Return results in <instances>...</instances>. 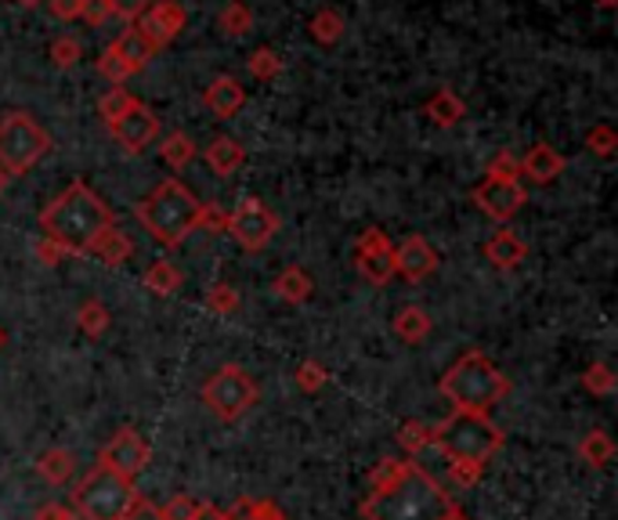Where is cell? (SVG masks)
I'll return each instance as SVG.
<instances>
[{
  "label": "cell",
  "mask_w": 618,
  "mask_h": 520,
  "mask_svg": "<svg viewBox=\"0 0 618 520\" xmlns=\"http://www.w3.org/2000/svg\"><path fill=\"white\" fill-rule=\"evenodd\" d=\"M438 271V250L423 235H409L395 246V275L406 282H423Z\"/></svg>",
  "instance_id": "obj_15"
},
{
  "label": "cell",
  "mask_w": 618,
  "mask_h": 520,
  "mask_svg": "<svg viewBox=\"0 0 618 520\" xmlns=\"http://www.w3.org/2000/svg\"><path fill=\"white\" fill-rule=\"evenodd\" d=\"M4 185H8V174L0 170V196H4Z\"/></svg>",
  "instance_id": "obj_56"
},
{
  "label": "cell",
  "mask_w": 618,
  "mask_h": 520,
  "mask_svg": "<svg viewBox=\"0 0 618 520\" xmlns=\"http://www.w3.org/2000/svg\"><path fill=\"white\" fill-rule=\"evenodd\" d=\"M166 520H193L199 513V499H193V495H174L171 503L160 506Z\"/></svg>",
  "instance_id": "obj_44"
},
{
  "label": "cell",
  "mask_w": 618,
  "mask_h": 520,
  "mask_svg": "<svg viewBox=\"0 0 618 520\" xmlns=\"http://www.w3.org/2000/svg\"><path fill=\"white\" fill-rule=\"evenodd\" d=\"M456 510L431 474H423L416 463H398V459H384L373 477L370 495L362 503L365 520H445Z\"/></svg>",
  "instance_id": "obj_1"
},
{
  "label": "cell",
  "mask_w": 618,
  "mask_h": 520,
  "mask_svg": "<svg viewBox=\"0 0 618 520\" xmlns=\"http://www.w3.org/2000/svg\"><path fill=\"white\" fill-rule=\"evenodd\" d=\"M343 29H348V22H343L340 8H318L307 19V33H312V40L318 47H337L343 40Z\"/></svg>",
  "instance_id": "obj_22"
},
{
  "label": "cell",
  "mask_w": 618,
  "mask_h": 520,
  "mask_svg": "<svg viewBox=\"0 0 618 520\" xmlns=\"http://www.w3.org/2000/svg\"><path fill=\"white\" fill-rule=\"evenodd\" d=\"M561 174H564V156L553 145H546V141L532 145L528 156L521 159V177H528L532 185H550Z\"/></svg>",
  "instance_id": "obj_17"
},
{
  "label": "cell",
  "mask_w": 618,
  "mask_h": 520,
  "mask_svg": "<svg viewBox=\"0 0 618 520\" xmlns=\"http://www.w3.org/2000/svg\"><path fill=\"white\" fill-rule=\"evenodd\" d=\"M203 105L213 113V120H232V116L246 105V91L232 73H221V76H213L207 84Z\"/></svg>",
  "instance_id": "obj_16"
},
{
  "label": "cell",
  "mask_w": 618,
  "mask_h": 520,
  "mask_svg": "<svg viewBox=\"0 0 618 520\" xmlns=\"http://www.w3.org/2000/svg\"><path fill=\"white\" fill-rule=\"evenodd\" d=\"M207 307L218 315H232L235 307H240V293H235L229 282H213L210 293H207Z\"/></svg>",
  "instance_id": "obj_41"
},
{
  "label": "cell",
  "mask_w": 618,
  "mask_h": 520,
  "mask_svg": "<svg viewBox=\"0 0 618 520\" xmlns=\"http://www.w3.org/2000/svg\"><path fill=\"white\" fill-rule=\"evenodd\" d=\"M160 130H163V127H160V116L138 98V102L130 105V109L120 116V120L109 127V134H113L116 145L127 152V156H141V152H145L152 141L160 138Z\"/></svg>",
  "instance_id": "obj_13"
},
{
  "label": "cell",
  "mask_w": 618,
  "mask_h": 520,
  "mask_svg": "<svg viewBox=\"0 0 618 520\" xmlns=\"http://www.w3.org/2000/svg\"><path fill=\"white\" fill-rule=\"evenodd\" d=\"M199 210H203V203L193 196V188H185V181H177V177H166L138 203V221L152 243L174 250L185 243V235L199 228Z\"/></svg>",
  "instance_id": "obj_3"
},
{
  "label": "cell",
  "mask_w": 618,
  "mask_h": 520,
  "mask_svg": "<svg viewBox=\"0 0 618 520\" xmlns=\"http://www.w3.org/2000/svg\"><path fill=\"white\" fill-rule=\"evenodd\" d=\"M246 69H249V76L260 80V84H271V80L282 76L287 62H282V55L271 51V47H254V51L246 55Z\"/></svg>",
  "instance_id": "obj_32"
},
{
  "label": "cell",
  "mask_w": 618,
  "mask_h": 520,
  "mask_svg": "<svg viewBox=\"0 0 618 520\" xmlns=\"http://www.w3.org/2000/svg\"><path fill=\"white\" fill-rule=\"evenodd\" d=\"M135 102H138V98H135V94H130L127 87H113L109 94H102V98H98V116H102V123L113 127Z\"/></svg>",
  "instance_id": "obj_33"
},
{
  "label": "cell",
  "mask_w": 618,
  "mask_h": 520,
  "mask_svg": "<svg viewBox=\"0 0 618 520\" xmlns=\"http://www.w3.org/2000/svg\"><path fill=\"white\" fill-rule=\"evenodd\" d=\"M434 448H442L448 459H470V463H489L503 448V434L489 416L474 412H453L445 423L434 427Z\"/></svg>",
  "instance_id": "obj_6"
},
{
  "label": "cell",
  "mask_w": 618,
  "mask_h": 520,
  "mask_svg": "<svg viewBox=\"0 0 618 520\" xmlns=\"http://www.w3.org/2000/svg\"><path fill=\"white\" fill-rule=\"evenodd\" d=\"M73 470H77V459L69 448H47V452L37 456V474L47 484H66L73 477Z\"/></svg>",
  "instance_id": "obj_27"
},
{
  "label": "cell",
  "mask_w": 618,
  "mask_h": 520,
  "mask_svg": "<svg viewBox=\"0 0 618 520\" xmlns=\"http://www.w3.org/2000/svg\"><path fill=\"white\" fill-rule=\"evenodd\" d=\"M37 520H80V513H77V510H69V506L51 503V506H40V510H37Z\"/></svg>",
  "instance_id": "obj_51"
},
{
  "label": "cell",
  "mask_w": 618,
  "mask_h": 520,
  "mask_svg": "<svg viewBox=\"0 0 618 520\" xmlns=\"http://www.w3.org/2000/svg\"><path fill=\"white\" fill-rule=\"evenodd\" d=\"M203 159H207V167L218 174V177H235V174L243 170V163H246V149L235 138L221 134V138H213L210 145L203 149Z\"/></svg>",
  "instance_id": "obj_19"
},
{
  "label": "cell",
  "mask_w": 618,
  "mask_h": 520,
  "mask_svg": "<svg viewBox=\"0 0 618 520\" xmlns=\"http://www.w3.org/2000/svg\"><path fill=\"white\" fill-rule=\"evenodd\" d=\"M611 456H615V441L604 430H590L586 437H582L579 441V459L586 466H593V470H604L611 463Z\"/></svg>",
  "instance_id": "obj_31"
},
{
  "label": "cell",
  "mask_w": 618,
  "mask_h": 520,
  "mask_svg": "<svg viewBox=\"0 0 618 520\" xmlns=\"http://www.w3.org/2000/svg\"><path fill=\"white\" fill-rule=\"evenodd\" d=\"M235 520H287V513L279 510L271 499H257V503H240L232 510Z\"/></svg>",
  "instance_id": "obj_38"
},
{
  "label": "cell",
  "mask_w": 618,
  "mask_h": 520,
  "mask_svg": "<svg viewBox=\"0 0 618 520\" xmlns=\"http://www.w3.org/2000/svg\"><path fill=\"white\" fill-rule=\"evenodd\" d=\"M109 47L124 58V66L130 69V76H138L141 69H145V66L152 62V58H156V47H152L145 37H141V33H138L135 26H127V29H124L120 37H116Z\"/></svg>",
  "instance_id": "obj_21"
},
{
  "label": "cell",
  "mask_w": 618,
  "mask_h": 520,
  "mask_svg": "<svg viewBox=\"0 0 618 520\" xmlns=\"http://www.w3.org/2000/svg\"><path fill=\"white\" fill-rule=\"evenodd\" d=\"M141 37H145L156 51H163L166 44H174L188 26V11L177 0H152V4L141 11V15L130 22Z\"/></svg>",
  "instance_id": "obj_10"
},
{
  "label": "cell",
  "mask_w": 618,
  "mask_h": 520,
  "mask_svg": "<svg viewBox=\"0 0 618 520\" xmlns=\"http://www.w3.org/2000/svg\"><path fill=\"white\" fill-rule=\"evenodd\" d=\"M438 390L453 401L456 412H474V416H489V412L510 394V380L499 373V365L481 351H467L453 362V369L442 376Z\"/></svg>",
  "instance_id": "obj_4"
},
{
  "label": "cell",
  "mask_w": 618,
  "mask_h": 520,
  "mask_svg": "<svg viewBox=\"0 0 618 520\" xmlns=\"http://www.w3.org/2000/svg\"><path fill=\"white\" fill-rule=\"evenodd\" d=\"M149 4H152V0H109L113 19H127V22H135Z\"/></svg>",
  "instance_id": "obj_48"
},
{
  "label": "cell",
  "mask_w": 618,
  "mask_h": 520,
  "mask_svg": "<svg viewBox=\"0 0 618 520\" xmlns=\"http://www.w3.org/2000/svg\"><path fill=\"white\" fill-rule=\"evenodd\" d=\"M276 293L287 304H307V300H312V293H315V282L301 264H290V268H282L276 275Z\"/></svg>",
  "instance_id": "obj_23"
},
{
  "label": "cell",
  "mask_w": 618,
  "mask_h": 520,
  "mask_svg": "<svg viewBox=\"0 0 618 520\" xmlns=\"http://www.w3.org/2000/svg\"><path fill=\"white\" fill-rule=\"evenodd\" d=\"M33 253H37V260H44L47 268H58L66 260V250L58 243H51V239H40L37 246H33Z\"/></svg>",
  "instance_id": "obj_49"
},
{
  "label": "cell",
  "mask_w": 618,
  "mask_h": 520,
  "mask_svg": "<svg viewBox=\"0 0 618 520\" xmlns=\"http://www.w3.org/2000/svg\"><path fill=\"white\" fill-rule=\"evenodd\" d=\"M224 232H229L246 253H260L271 239H276L279 214L276 210H268V203H260L257 196H246V199H240V206L229 214V228Z\"/></svg>",
  "instance_id": "obj_9"
},
{
  "label": "cell",
  "mask_w": 618,
  "mask_h": 520,
  "mask_svg": "<svg viewBox=\"0 0 618 520\" xmlns=\"http://www.w3.org/2000/svg\"><path fill=\"white\" fill-rule=\"evenodd\" d=\"M149 293H156V297H174L177 289H182V271H177L171 260H156V264L145 268V275H141Z\"/></svg>",
  "instance_id": "obj_29"
},
{
  "label": "cell",
  "mask_w": 618,
  "mask_h": 520,
  "mask_svg": "<svg viewBox=\"0 0 618 520\" xmlns=\"http://www.w3.org/2000/svg\"><path fill=\"white\" fill-rule=\"evenodd\" d=\"M47 152H51V134L30 113L15 109L0 116V170L8 177H22Z\"/></svg>",
  "instance_id": "obj_7"
},
{
  "label": "cell",
  "mask_w": 618,
  "mask_h": 520,
  "mask_svg": "<svg viewBox=\"0 0 618 520\" xmlns=\"http://www.w3.org/2000/svg\"><path fill=\"white\" fill-rule=\"evenodd\" d=\"M431 329H434L431 315L416 304H406L395 315V333H398V340H406V344H423V340L431 336Z\"/></svg>",
  "instance_id": "obj_26"
},
{
  "label": "cell",
  "mask_w": 618,
  "mask_h": 520,
  "mask_svg": "<svg viewBox=\"0 0 618 520\" xmlns=\"http://www.w3.org/2000/svg\"><path fill=\"white\" fill-rule=\"evenodd\" d=\"M485 177H495V181H521V159L514 152H495L485 167Z\"/></svg>",
  "instance_id": "obj_37"
},
{
  "label": "cell",
  "mask_w": 618,
  "mask_h": 520,
  "mask_svg": "<svg viewBox=\"0 0 618 520\" xmlns=\"http://www.w3.org/2000/svg\"><path fill=\"white\" fill-rule=\"evenodd\" d=\"M423 116L431 120L434 127H456L463 116H467V105H463V98L453 91V87H438L431 98L423 102Z\"/></svg>",
  "instance_id": "obj_20"
},
{
  "label": "cell",
  "mask_w": 618,
  "mask_h": 520,
  "mask_svg": "<svg viewBox=\"0 0 618 520\" xmlns=\"http://www.w3.org/2000/svg\"><path fill=\"white\" fill-rule=\"evenodd\" d=\"M586 145L597 152V156L604 159H611L615 156V145H618V134H615V127L608 123H597V127H590L586 130Z\"/></svg>",
  "instance_id": "obj_40"
},
{
  "label": "cell",
  "mask_w": 618,
  "mask_h": 520,
  "mask_svg": "<svg viewBox=\"0 0 618 520\" xmlns=\"http://www.w3.org/2000/svg\"><path fill=\"white\" fill-rule=\"evenodd\" d=\"M199 228H207V232H224V228H229V214H224L221 206L203 203V210H199Z\"/></svg>",
  "instance_id": "obj_46"
},
{
  "label": "cell",
  "mask_w": 618,
  "mask_h": 520,
  "mask_svg": "<svg viewBox=\"0 0 618 520\" xmlns=\"http://www.w3.org/2000/svg\"><path fill=\"white\" fill-rule=\"evenodd\" d=\"M354 268L373 286H387L395 279V243H390V235L380 228H365L359 246H354Z\"/></svg>",
  "instance_id": "obj_11"
},
{
  "label": "cell",
  "mask_w": 618,
  "mask_h": 520,
  "mask_svg": "<svg viewBox=\"0 0 618 520\" xmlns=\"http://www.w3.org/2000/svg\"><path fill=\"white\" fill-rule=\"evenodd\" d=\"M593 4H597V8H604V11H611V8L618 4V0H593Z\"/></svg>",
  "instance_id": "obj_54"
},
{
  "label": "cell",
  "mask_w": 618,
  "mask_h": 520,
  "mask_svg": "<svg viewBox=\"0 0 618 520\" xmlns=\"http://www.w3.org/2000/svg\"><path fill=\"white\" fill-rule=\"evenodd\" d=\"M474 203L481 206V214H489L492 221L506 224L510 217L521 214V206H525V185L521 181H495V177H485V181L470 192Z\"/></svg>",
  "instance_id": "obj_14"
},
{
  "label": "cell",
  "mask_w": 618,
  "mask_h": 520,
  "mask_svg": "<svg viewBox=\"0 0 618 520\" xmlns=\"http://www.w3.org/2000/svg\"><path fill=\"white\" fill-rule=\"evenodd\" d=\"M203 405L210 416L221 423L243 419L249 409L257 405V383L243 365H221L218 373L203 383Z\"/></svg>",
  "instance_id": "obj_8"
},
{
  "label": "cell",
  "mask_w": 618,
  "mask_h": 520,
  "mask_svg": "<svg viewBox=\"0 0 618 520\" xmlns=\"http://www.w3.org/2000/svg\"><path fill=\"white\" fill-rule=\"evenodd\" d=\"M326 383H329V373L318 362H301V365H296V387L307 390V394L323 390Z\"/></svg>",
  "instance_id": "obj_42"
},
{
  "label": "cell",
  "mask_w": 618,
  "mask_h": 520,
  "mask_svg": "<svg viewBox=\"0 0 618 520\" xmlns=\"http://www.w3.org/2000/svg\"><path fill=\"white\" fill-rule=\"evenodd\" d=\"M160 156L171 170H185L193 167L196 159V141L185 134V130H171L163 141H160Z\"/></svg>",
  "instance_id": "obj_28"
},
{
  "label": "cell",
  "mask_w": 618,
  "mask_h": 520,
  "mask_svg": "<svg viewBox=\"0 0 618 520\" xmlns=\"http://www.w3.org/2000/svg\"><path fill=\"white\" fill-rule=\"evenodd\" d=\"M80 19L88 22L91 29H102L105 22L113 19V8H109V0H83V8H80Z\"/></svg>",
  "instance_id": "obj_45"
},
{
  "label": "cell",
  "mask_w": 618,
  "mask_h": 520,
  "mask_svg": "<svg viewBox=\"0 0 618 520\" xmlns=\"http://www.w3.org/2000/svg\"><path fill=\"white\" fill-rule=\"evenodd\" d=\"M149 459H152V445L145 441V437H141L135 427H120V430L109 437V445L102 448L98 463L135 481L141 470L149 466Z\"/></svg>",
  "instance_id": "obj_12"
},
{
  "label": "cell",
  "mask_w": 618,
  "mask_h": 520,
  "mask_svg": "<svg viewBox=\"0 0 618 520\" xmlns=\"http://www.w3.org/2000/svg\"><path fill=\"white\" fill-rule=\"evenodd\" d=\"M98 73L109 80L113 87H124L130 80V69L124 66V58L113 51V47H105V51L98 55Z\"/></svg>",
  "instance_id": "obj_39"
},
{
  "label": "cell",
  "mask_w": 618,
  "mask_h": 520,
  "mask_svg": "<svg viewBox=\"0 0 618 520\" xmlns=\"http://www.w3.org/2000/svg\"><path fill=\"white\" fill-rule=\"evenodd\" d=\"M481 474H485V463H470V459H448V477H453L459 488L478 484Z\"/></svg>",
  "instance_id": "obj_43"
},
{
  "label": "cell",
  "mask_w": 618,
  "mask_h": 520,
  "mask_svg": "<svg viewBox=\"0 0 618 520\" xmlns=\"http://www.w3.org/2000/svg\"><path fill=\"white\" fill-rule=\"evenodd\" d=\"M485 257L492 260V268L499 271H514L525 264L528 257V243L521 239V235L514 228H499L489 243H485Z\"/></svg>",
  "instance_id": "obj_18"
},
{
  "label": "cell",
  "mask_w": 618,
  "mask_h": 520,
  "mask_svg": "<svg viewBox=\"0 0 618 520\" xmlns=\"http://www.w3.org/2000/svg\"><path fill=\"white\" fill-rule=\"evenodd\" d=\"M445 520H467V517H463V510H459V506H456V510H453V513H448Z\"/></svg>",
  "instance_id": "obj_55"
},
{
  "label": "cell",
  "mask_w": 618,
  "mask_h": 520,
  "mask_svg": "<svg viewBox=\"0 0 618 520\" xmlns=\"http://www.w3.org/2000/svg\"><path fill=\"white\" fill-rule=\"evenodd\" d=\"M109 322H113L109 307H105L98 297H91V300H83V304H80L77 326H80V333H83V336H91V340L105 336V333H109Z\"/></svg>",
  "instance_id": "obj_30"
},
{
  "label": "cell",
  "mask_w": 618,
  "mask_h": 520,
  "mask_svg": "<svg viewBox=\"0 0 618 520\" xmlns=\"http://www.w3.org/2000/svg\"><path fill=\"white\" fill-rule=\"evenodd\" d=\"M88 257H98L105 268H120V264H127L130 257H135V243H130L120 228H109L98 243L91 246Z\"/></svg>",
  "instance_id": "obj_24"
},
{
  "label": "cell",
  "mask_w": 618,
  "mask_h": 520,
  "mask_svg": "<svg viewBox=\"0 0 618 520\" xmlns=\"http://www.w3.org/2000/svg\"><path fill=\"white\" fill-rule=\"evenodd\" d=\"M232 520H235V517H232Z\"/></svg>",
  "instance_id": "obj_58"
},
{
  "label": "cell",
  "mask_w": 618,
  "mask_h": 520,
  "mask_svg": "<svg viewBox=\"0 0 618 520\" xmlns=\"http://www.w3.org/2000/svg\"><path fill=\"white\" fill-rule=\"evenodd\" d=\"M193 520H232V513L218 510V506H210V503H199V513Z\"/></svg>",
  "instance_id": "obj_52"
},
{
  "label": "cell",
  "mask_w": 618,
  "mask_h": 520,
  "mask_svg": "<svg viewBox=\"0 0 618 520\" xmlns=\"http://www.w3.org/2000/svg\"><path fill=\"white\" fill-rule=\"evenodd\" d=\"M124 520H166V517H163V510H160L156 503H149L145 495H138L135 506H130Z\"/></svg>",
  "instance_id": "obj_47"
},
{
  "label": "cell",
  "mask_w": 618,
  "mask_h": 520,
  "mask_svg": "<svg viewBox=\"0 0 618 520\" xmlns=\"http://www.w3.org/2000/svg\"><path fill=\"white\" fill-rule=\"evenodd\" d=\"M135 499H138L135 481L102 463L91 466L88 474L77 481V492H73L80 520H124L130 506H135Z\"/></svg>",
  "instance_id": "obj_5"
},
{
  "label": "cell",
  "mask_w": 618,
  "mask_h": 520,
  "mask_svg": "<svg viewBox=\"0 0 618 520\" xmlns=\"http://www.w3.org/2000/svg\"><path fill=\"white\" fill-rule=\"evenodd\" d=\"M218 26H221L224 37L243 40V37H249V33H254V26H257V15H254V8H249L246 0H229V4L221 8Z\"/></svg>",
  "instance_id": "obj_25"
},
{
  "label": "cell",
  "mask_w": 618,
  "mask_h": 520,
  "mask_svg": "<svg viewBox=\"0 0 618 520\" xmlns=\"http://www.w3.org/2000/svg\"><path fill=\"white\" fill-rule=\"evenodd\" d=\"M15 4H19V8H26V11H33V8H40L44 0H15Z\"/></svg>",
  "instance_id": "obj_53"
},
{
  "label": "cell",
  "mask_w": 618,
  "mask_h": 520,
  "mask_svg": "<svg viewBox=\"0 0 618 520\" xmlns=\"http://www.w3.org/2000/svg\"><path fill=\"white\" fill-rule=\"evenodd\" d=\"M47 8H51V15L58 22H73L80 19V8H83V0H44Z\"/></svg>",
  "instance_id": "obj_50"
},
{
  "label": "cell",
  "mask_w": 618,
  "mask_h": 520,
  "mask_svg": "<svg viewBox=\"0 0 618 520\" xmlns=\"http://www.w3.org/2000/svg\"><path fill=\"white\" fill-rule=\"evenodd\" d=\"M80 58H83V44H80V37H73V33H62V37L51 40V62H55V69H73Z\"/></svg>",
  "instance_id": "obj_35"
},
{
  "label": "cell",
  "mask_w": 618,
  "mask_h": 520,
  "mask_svg": "<svg viewBox=\"0 0 618 520\" xmlns=\"http://www.w3.org/2000/svg\"><path fill=\"white\" fill-rule=\"evenodd\" d=\"M0 347H4V329H0Z\"/></svg>",
  "instance_id": "obj_57"
},
{
  "label": "cell",
  "mask_w": 618,
  "mask_h": 520,
  "mask_svg": "<svg viewBox=\"0 0 618 520\" xmlns=\"http://www.w3.org/2000/svg\"><path fill=\"white\" fill-rule=\"evenodd\" d=\"M398 441L406 452H423V448H431L434 441V427L431 423H420V419H409V423H401V430H398Z\"/></svg>",
  "instance_id": "obj_34"
},
{
  "label": "cell",
  "mask_w": 618,
  "mask_h": 520,
  "mask_svg": "<svg viewBox=\"0 0 618 520\" xmlns=\"http://www.w3.org/2000/svg\"><path fill=\"white\" fill-rule=\"evenodd\" d=\"M582 387L590 390V394H611L615 390V373H611V365H604V362H593L586 373H582Z\"/></svg>",
  "instance_id": "obj_36"
},
{
  "label": "cell",
  "mask_w": 618,
  "mask_h": 520,
  "mask_svg": "<svg viewBox=\"0 0 618 520\" xmlns=\"http://www.w3.org/2000/svg\"><path fill=\"white\" fill-rule=\"evenodd\" d=\"M109 228H116L113 210L88 181H73L66 192H58L51 203L40 210L44 239L58 243L66 253H77V257H88L91 246Z\"/></svg>",
  "instance_id": "obj_2"
}]
</instances>
